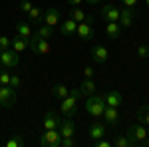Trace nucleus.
Wrapping results in <instances>:
<instances>
[{
	"mask_svg": "<svg viewBox=\"0 0 149 147\" xmlns=\"http://www.w3.org/2000/svg\"><path fill=\"white\" fill-rule=\"evenodd\" d=\"M127 137L133 141V145H143V147L149 145V131L147 127L143 123H139V121L127 129Z\"/></svg>",
	"mask_w": 149,
	"mask_h": 147,
	"instance_id": "obj_1",
	"label": "nucleus"
},
{
	"mask_svg": "<svg viewBox=\"0 0 149 147\" xmlns=\"http://www.w3.org/2000/svg\"><path fill=\"white\" fill-rule=\"evenodd\" d=\"M105 105H107V103H105V100H103V95L92 93V95L88 98V102H86V111L90 113L92 117H102Z\"/></svg>",
	"mask_w": 149,
	"mask_h": 147,
	"instance_id": "obj_2",
	"label": "nucleus"
},
{
	"mask_svg": "<svg viewBox=\"0 0 149 147\" xmlns=\"http://www.w3.org/2000/svg\"><path fill=\"white\" fill-rule=\"evenodd\" d=\"M0 64L6 70H14L20 64V54L16 50H12V48H6V50L0 52Z\"/></svg>",
	"mask_w": 149,
	"mask_h": 147,
	"instance_id": "obj_3",
	"label": "nucleus"
},
{
	"mask_svg": "<svg viewBox=\"0 0 149 147\" xmlns=\"http://www.w3.org/2000/svg\"><path fill=\"white\" fill-rule=\"evenodd\" d=\"M28 48H32V52L38 54V56L50 54V44H48V40L42 38V36H38V34H32V38L28 40Z\"/></svg>",
	"mask_w": 149,
	"mask_h": 147,
	"instance_id": "obj_4",
	"label": "nucleus"
},
{
	"mask_svg": "<svg viewBox=\"0 0 149 147\" xmlns=\"http://www.w3.org/2000/svg\"><path fill=\"white\" fill-rule=\"evenodd\" d=\"M40 145L42 147H62V135L58 129H46L40 135Z\"/></svg>",
	"mask_w": 149,
	"mask_h": 147,
	"instance_id": "obj_5",
	"label": "nucleus"
},
{
	"mask_svg": "<svg viewBox=\"0 0 149 147\" xmlns=\"http://www.w3.org/2000/svg\"><path fill=\"white\" fill-rule=\"evenodd\" d=\"M93 18L92 16H86V20L84 22L78 24V28H76V36L81 38L84 42H88V40H92L93 34H95V30H93Z\"/></svg>",
	"mask_w": 149,
	"mask_h": 147,
	"instance_id": "obj_6",
	"label": "nucleus"
},
{
	"mask_svg": "<svg viewBox=\"0 0 149 147\" xmlns=\"http://www.w3.org/2000/svg\"><path fill=\"white\" fill-rule=\"evenodd\" d=\"M16 103V88L12 86H0V105L12 107Z\"/></svg>",
	"mask_w": 149,
	"mask_h": 147,
	"instance_id": "obj_7",
	"label": "nucleus"
},
{
	"mask_svg": "<svg viewBox=\"0 0 149 147\" xmlns=\"http://www.w3.org/2000/svg\"><path fill=\"white\" fill-rule=\"evenodd\" d=\"M60 111L62 115H66V117H74L76 111H78V100L74 98V95H68V98H64V100H60Z\"/></svg>",
	"mask_w": 149,
	"mask_h": 147,
	"instance_id": "obj_8",
	"label": "nucleus"
},
{
	"mask_svg": "<svg viewBox=\"0 0 149 147\" xmlns=\"http://www.w3.org/2000/svg\"><path fill=\"white\" fill-rule=\"evenodd\" d=\"M58 131H60V135H62V137H74V135H76V123H74V119L64 115V119L60 121Z\"/></svg>",
	"mask_w": 149,
	"mask_h": 147,
	"instance_id": "obj_9",
	"label": "nucleus"
},
{
	"mask_svg": "<svg viewBox=\"0 0 149 147\" xmlns=\"http://www.w3.org/2000/svg\"><path fill=\"white\" fill-rule=\"evenodd\" d=\"M42 22L48 24V26H56V24L62 22V14H60V10H58L56 6H50L46 12H44V18H42Z\"/></svg>",
	"mask_w": 149,
	"mask_h": 147,
	"instance_id": "obj_10",
	"label": "nucleus"
},
{
	"mask_svg": "<svg viewBox=\"0 0 149 147\" xmlns=\"http://www.w3.org/2000/svg\"><path fill=\"white\" fill-rule=\"evenodd\" d=\"M92 58H93L95 64H105L109 60V52H107L105 46L97 44V46H93V50H92Z\"/></svg>",
	"mask_w": 149,
	"mask_h": 147,
	"instance_id": "obj_11",
	"label": "nucleus"
},
{
	"mask_svg": "<svg viewBox=\"0 0 149 147\" xmlns=\"http://www.w3.org/2000/svg\"><path fill=\"white\" fill-rule=\"evenodd\" d=\"M76 28H78V22L74 18H66L64 22H60V32H62V36H66V38L76 36Z\"/></svg>",
	"mask_w": 149,
	"mask_h": 147,
	"instance_id": "obj_12",
	"label": "nucleus"
},
{
	"mask_svg": "<svg viewBox=\"0 0 149 147\" xmlns=\"http://www.w3.org/2000/svg\"><path fill=\"white\" fill-rule=\"evenodd\" d=\"M88 135L92 137L93 141H97V139H102V137L107 135V127H105L103 123H97V121H95V123L90 125V129H88Z\"/></svg>",
	"mask_w": 149,
	"mask_h": 147,
	"instance_id": "obj_13",
	"label": "nucleus"
},
{
	"mask_svg": "<svg viewBox=\"0 0 149 147\" xmlns=\"http://www.w3.org/2000/svg\"><path fill=\"white\" fill-rule=\"evenodd\" d=\"M103 100H105L107 105H111V107H119V105L123 103V95H121L117 90H109L105 95H103Z\"/></svg>",
	"mask_w": 149,
	"mask_h": 147,
	"instance_id": "obj_14",
	"label": "nucleus"
},
{
	"mask_svg": "<svg viewBox=\"0 0 149 147\" xmlns=\"http://www.w3.org/2000/svg\"><path fill=\"white\" fill-rule=\"evenodd\" d=\"M102 117L105 119V123H107V125H115L117 121H119V111H117V107L105 105V109H103Z\"/></svg>",
	"mask_w": 149,
	"mask_h": 147,
	"instance_id": "obj_15",
	"label": "nucleus"
},
{
	"mask_svg": "<svg viewBox=\"0 0 149 147\" xmlns=\"http://www.w3.org/2000/svg\"><path fill=\"white\" fill-rule=\"evenodd\" d=\"M102 18L105 22H117L119 20V8H115V6H103L102 8Z\"/></svg>",
	"mask_w": 149,
	"mask_h": 147,
	"instance_id": "obj_16",
	"label": "nucleus"
},
{
	"mask_svg": "<svg viewBox=\"0 0 149 147\" xmlns=\"http://www.w3.org/2000/svg\"><path fill=\"white\" fill-rule=\"evenodd\" d=\"M117 22H119L121 28H129V26L133 24V10L127 8V6L121 8V10H119V20H117Z\"/></svg>",
	"mask_w": 149,
	"mask_h": 147,
	"instance_id": "obj_17",
	"label": "nucleus"
},
{
	"mask_svg": "<svg viewBox=\"0 0 149 147\" xmlns=\"http://www.w3.org/2000/svg\"><path fill=\"white\" fill-rule=\"evenodd\" d=\"M60 115L56 111H48L46 117H44V129H58L60 127Z\"/></svg>",
	"mask_w": 149,
	"mask_h": 147,
	"instance_id": "obj_18",
	"label": "nucleus"
},
{
	"mask_svg": "<svg viewBox=\"0 0 149 147\" xmlns=\"http://www.w3.org/2000/svg\"><path fill=\"white\" fill-rule=\"evenodd\" d=\"M105 34L109 36L111 40L119 38V34H121V26H119V22H105Z\"/></svg>",
	"mask_w": 149,
	"mask_h": 147,
	"instance_id": "obj_19",
	"label": "nucleus"
},
{
	"mask_svg": "<svg viewBox=\"0 0 149 147\" xmlns=\"http://www.w3.org/2000/svg\"><path fill=\"white\" fill-rule=\"evenodd\" d=\"M80 90H81V93H88V95L95 93V82H93V78H86L84 79V82L80 84Z\"/></svg>",
	"mask_w": 149,
	"mask_h": 147,
	"instance_id": "obj_20",
	"label": "nucleus"
},
{
	"mask_svg": "<svg viewBox=\"0 0 149 147\" xmlns=\"http://www.w3.org/2000/svg\"><path fill=\"white\" fill-rule=\"evenodd\" d=\"M16 32H18L20 38H26V40L32 38V28H30L26 22H18V24H16Z\"/></svg>",
	"mask_w": 149,
	"mask_h": 147,
	"instance_id": "obj_21",
	"label": "nucleus"
},
{
	"mask_svg": "<svg viewBox=\"0 0 149 147\" xmlns=\"http://www.w3.org/2000/svg\"><path fill=\"white\" fill-rule=\"evenodd\" d=\"M12 50H16L18 54H22L24 50H28V40H26V38H20V36H16V38L12 40Z\"/></svg>",
	"mask_w": 149,
	"mask_h": 147,
	"instance_id": "obj_22",
	"label": "nucleus"
},
{
	"mask_svg": "<svg viewBox=\"0 0 149 147\" xmlns=\"http://www.w3.org/2000/svg\"><path fill=\"white\" fill-rule=\"evenodd\" d=\"M52 93L56 95L58 100H64V98L70 95V90H68V86H64V84H56V86L52 88Z\"/></svg>",
	"mask_w": 149,
	"mask_h": 147,
	"instance_id": "obj_23",
	"label": "nucleus"
},
{
	"mask_svg": "<svg viewBox=\"0 0 149 147\" xmlns=\"http://www.w3.org/2000/svg\"><path fill=\"white\" fill-rule=\"evenodd\" d=\"M111 145H115V147H133V141L127 135H117L113 141H111Z\"/></svg>",
	"mask_w": 149,
	"mask_h": 147,
	"instance_id": "obj_24",
	"label": "nucleus"
},
{
	"mask_svg": "<svg viewBox=\"0 0 149 147\" xmlns=\"http://www.w3.org/2000/svg\"><path fill=\"white\" fill-rule=\"evenodd\" d=\"M28 18H30V22L40 24V22H42V18H44V14H42V10H40L38 6H32V10L28 12Z\"/></svg>",
	"mask_w": 149,
	"mask_h": 147,
	"instance_id": "obj_25",
	"label": "nucleus"
},
{
	"mask_svg": "<svg viewBox=\"0 0 149 147\" xmlns=\"http://www.w3.org/2000/svg\"><path fill=\"white\" fill-rule=\"evenodd\" d=\"M137 121L143 125H149V105H143L137 111Z\"/></svg>",
	"mask_w": 149,
	"mask_h": 147,
	"instance_id": "obj_26",
	"label": "nucleus"
},
{
	"mask_svg": "<svg viewBox=\"0 0 149 147\" xmlns=\"http://www.w3.org/2000/svg\"><path fill=\"white\" fill-rule=\"evenodd\" d=\"M38 36H42V38H52V34H54V28L52 26H48V24H42L40 28H38V32H36Z\"/></svg>",
	"mask_w": 149,
	"mask_h": 147,
	"instance_id": "obj_27",
	"label": "nucleus"
},
{
	"mask_svg": "<svg viewBox=\"0 0 149 147\" xmlns=\"http://www.w3.org/2000/svg\"><path fill=\"white\" fill-rule=\"evenodd\" d=\"M86 16H88V14L81 10V8L74 6V8H72V16H70V18H74L76 22H84V20H86Z\"/></svg>",
	"mask_w": 149,
	"mask_h": 147,
	"instance_id": "obj_28",
	"label": "nucleus"
},
{
	"mask_svg": "<svg viewBox=\"0 0 149 147\" xmlns=\"http://www.w3.org/2000/svg\"><path fill=\"white\" fill-rule=\"evenodd\" d=\"M22 145H24V139L20 135H16V133L6 141V147H22Z\"/></svg>",
	"mask_w": 149,
	"mask_h": 147,
	"instance_id": "obj_29",
	"label": "nucleus"
},
{
	"mask_svg": "<svg viewBox=\"0 0 149 147\" xmlns=\"http://www.w3.org/2000/svg\"><path fill=\"white\" fill-rule=\"evenodd\" d=\"M10 84V74L6 70H0V86H8Z\"/></svg>",
	"mask_w": 149,
	"mask_h": 147,
	"instance_id": "obj_30",
	"label": "nucleus"
},
{
	"mask_svg": "<svg viewBox=\"0 0 149 147\" xmlns=\"http://www.w3.org/2000/svg\"><path fill=\"white\" fill-rule=\"evenodd\" d=\"M6 48H12V40L8 36H0V50H6Z\"/></svg>",
	"mask_w": 149,
	"mask_h": 147,
	"instance_id": "obj_31",
	"label": "nucleus"
},
{
	"mask_svg": "<svg viewBox=\"0 0 149 147\" xmlns=\"http://www.w3.org/2000/svg\"><path fill=\"white\" fill-rule=\"evenodd\" d=\"M62 147H76V139L74 137H62Z\"/></svg>",
	"mask_w": 149,
	"mask_h": 147,
	"instance_id": "obj_32",
	"label": "nucleus"
},
{
	"mask_svg": "<svg viewBox=\"0 0 149 147\" xmlns=\"http://www.w3.org/2000/svg\"><path fill=\"white\" fill-rule=\"evenodd\" d=\"M32 6H34V4H32L30 0H22V2H20V8H22V12H26V14L32 10Z\"/></svg>",
	"mask_w": 149,
	"mask_h": 147,
	"instance_id": "obj_33",
	"label": "nucleus"
},
{
	"mask_svg": "<svg viewBox=\"0 0 149 147\" xmlns=\"http://www.w3.org/2000/svg\"><path fill=\"white\" fill-rule=\"evenodd\" d=\"M95 147H111V141H109L107 137H102V139L95 141Z\"/></svg>",
	"mask_w": 149,
	"mask_h": 147,
	"instance_id": "obj_34",
	"label": "nucleus"
},
{
	"mask_svg": "<svg viewBox=\"0 0 149 147\" xmlns=\"http://www.w3.org/2000/svg\"><path fill=\"white\" fill-rule=\"evenodd\" d=\"M147 54H149V46H139L137 48V56L139 58H147Z\"/></svg>",
	"mask_w": 149,
	"mask_h": 147,
	"instance_id": "obj_35",
	"label": "nucleus"
},
{
	"mask_svg": "<svg viewBox=\"0 0 149 147\" xmlns=\"http://www.w3.org/2000/svg\"><path fill=\"white\" fill-rule=\"evenodd\" d=\"M93 74H95V70H93L92 66H86V68H84V76H86V78H93Z\"/></svg>",
	"mask_w": 149,
	"mask_h": 147,
	"instance_id": "obj_36",
	"label": "nucleus"
},
{
	"mask_svg": "<svg viewBox=\"0 0 149 147\" xmlns=\"http://www.w3.org/2000/svg\"><path fill=\"white\" fill-rule=\"evenodd\" d=\"M121 2H123V6H127V8H131V10H133V8L137 6L139 0H121Z\"/></svg>",
	"mask_w": 149,
	"mask_h": 147,
	"instance_id": "obj_37",
	"label": "nucleus"
},
{
	"mask_svg": "<svg viewBox=\"0 0 149 147\" xmlns=\"http://www.w3.org/2000/svg\"><path fill=\"white\" fill-rule=\"evenodd\" d=\"M8 86L18 88V86H20V78H18V76H10V84H8Z\"/></svg>",
	"mask_w": 149,
	"mask_h": 147,
	"instance_id": "obj_38",
	"label": "nucleus"
},
{
	"mask_svg": "<svg viewBox=\"0 0 149 147\" xmlns=\"http://www.w3.org/2000/svg\"><path fill=\"white\" fill-rule=\"evenodd\" d=\"M70 95H74L76 100H80V98L84 95V93H81V90H80V88H74V90H70Z\"/></svg>",
	"mask_w": 149,
	"mask_h": 147,
	"instance_id": "obj_39",
	"label": "nucleus"
},
{
	"mask_svg": "<svg viewBox=\"0 0 149 147\" xmlns=\"http://www.w3.org/2000/svg\"><path fill=\"white\" fill-rule=\"evenodd\" d=\"M81 2H84V0H68V4H70V6H80Z\"/></svg>",
	"mask_w": 149,
	"mask_h": 147,
	"instance_id": "obj_40",
	"label": "nucleus"
},
{
	"mask_svg": "<svg viewBox=\"0 0 149 147\" xmlns=\"http://www.w3.org/2000/svg\"><path fill=\"white\" fill-rule=\"evenodd\" d=\"M86 2H88V4H92V6H95V4H97L100 0H86Z\"/></svg>",
	"mask_w": 149,
	"mask_h": 147,
	"instance_id": "obj_41",
	"label": "nucleus"
},
{
	"mask_svg": "<svg viewBox=\"0 0 149 147\" xmlns=\"http://www.w3.org/2000/svg\"><path fill=\"white\" fill-rule=\"evenodd\" d=\"M143 4H145V8H149V0H145V2H143Z\"/></svg>",
	"mask_w": 149,
	"mask_h": 147,
	"instance_id": "obj_42",
	"label": "nucleus"
},
{
	"mask_svg": "<svg viewBox=\"0 0 149 147\" xmlns=\"http://www.w3.org/2000/svg\"><path fill=\"white\" fill-rule=\"evenodd\" d=\"M147 60H149V54H147Z\"/></svg>",
	"mask_w": 149,
	"mask_h": 147,
	"instance_id": "obj_43",
	"label": "nucleus"
},
{
	"mask_svg": "<svg viewBox=\"0 0 149 147\" xmlns=\"http://www.w3.org/2000/svg\"><path fill=\"white\" fill-rule=\"evenodd\" d=\"M0 68H2V64H0Z\"/></svg>",
	"mask_w": 149,
	"mask_h": 147,
	"instance_id": "obj_44",
	"label": "nucleus"
},
{
	"mask_svg": "<svg viewBox=\"0 0 149 147\" xmlns=\"http://www.w3.org/2000/svg\"><path fill=\"white\" fill-rule=\"evenodd\" d=\"M147 46H149V42H147Z\"/></svg>",
	"mask_w": 149,
	"mask_h": 147,
	"instance_id": "obj_45",
	"label": "nucleus"
},
{
	"mask_svg": "<svg viewBox=\"0 0 149 147\" xmlns=\"http://www.w3.org/2000/svg\"><path fill=\"white\" fill-rule=\"evenodd\" d=\"M0 52H2V50H0Z\"/></svg>",
	"mask_w": 149,
	"mask_h": 147,
	"instance_id": "obj_46",
	"label": "nucleus"
},
{
	"mask_svg": "<svg viewBox=\"0 0 149 147\" xmlns=\"http://www.w3.org/2000/svg\"><path fill=\"white\" fill-rule=\"evenodd\" d=\"M147 131H149V129H147Z\"/></svg>",
	"mask_w": 149,
	"mask_h": 147,
	"instance_id": "obj_47",
	"label": "nucleus"
}]
</instances>
